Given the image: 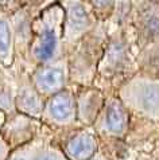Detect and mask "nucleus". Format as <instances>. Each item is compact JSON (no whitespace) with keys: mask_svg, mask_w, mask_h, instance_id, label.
<instances>
[{"mask_svg":"<svg viewBox=\"0 0 159 160\" xmlns=\"http://www.w3.org/2000/svg\"><path fill=\"white\" fill-rule=\"evenodd\" d=\"M136 73V50L130 28L108 24L107 43L93 86L103 90L105 96L116 94L117 89Z\"/></svg>","mask_w":159,"mask_h":160,"instance_id":"obj_1","label":"nucleus"},{"mask_svg":"<svg viewBox=\"0 0 159 160\" xmlns=\"http://www.w3.org/2000/svg\"><path fill=\"white\" fill-rule=\"evenodd\" d=\"M64 8L59 2H47L37 14L33 24L30 47V72L35 66L65 58Z\"/></svg>","mask_w":159,"mask_h":160,"instance_id":"obj_2","label":"nucleus"},{"mask_svg":"<svg viewBox=\"0 0 159 160\" xmlns=\"http://www.w3.org/2000/svg\"><path fill=\"white\" fill-rule=\"evenodd\" d=\"M116 96L130 112L132 125L159 128V78L136 73L117 89Z\"/></svg>","mask_w":159,"mask_h":160,"instance_id":"obj_3","label":"nucleus"},{"mask_svg":"<svg viewBox=\"0 0 159 160\" xmlns=\"http://www.w3.org/2000/svg\"><path fill=\"white\" fill-rule=\"evenodd\" d=\"M107 38L108 24L99 23L90 34L80 41L76 47L66 55L70 85L73 88L93 86L97 69L104 54Z\"/></svg>","mask_w":159,"mask_h":160,"instance_id":"obj_4","label":"nucleus"},{"mask_svg":"<svg viewBox=\"0 0 159 160\" xmlns=\"http://www.w3.org/2000/svg\"><path fill=\"white\" fill-rule=\"evenodd\" d=\"M92 128L107 148L126 143L131 131V114L116 94L107 96L104 108Z\"/></svg>","mask_w":159,"mask_h":160,"instance_id":"obj_5","label":"nucleus"},{"mask_svg":"<svg viewBox=\"0 0 159 160\" xmlns=\"http://www.w3.org/2000/svg\"><path fill=\"white\" fill-rule=\"evenodd\" d=\"M47 2H12L11 24L14 37L15 66L30 72V47L33 41V24L37 14Z\"/></svg>","mask_w":159,"mask_h":160,"instance_id":"obj_6","label":"nucleus"},{"mask_svg":"<svg viewBox=\"0 0 159 160\" xmlns=\"http://www.w3.org/2000/svg\"><path fill=\"white\" fill-rule=\"evenodd\" d=\"M64 8V50L65 55L76 47L88 34H90L97 26L95 12L89 2L81 0H64L59 2Z\"/></svg>","mask_w":159,"mask_h":160,"instance_id":"obj_7","label":"nucleus"},{"mask_svg":"<svg viewBox=\"0 0 159 160\" xmlns=\"http://www.w3.org/2000/svg\"><path fill=\"white\" fill-rule=\"evenodd\" d=\"M41 121L55 136L78 128L74 88L57 93L45 101Z\"/></svg>","mask_w":159,"mask_h":160,"instance_id":"obj_8","label":"nucleus"},{"mask_svg":"<svg viewBox=\"0 0 159 160\" xmlns=\"http://www.w3.org/2000/svg\"><path fill=\"white\" fill-rule=\"evenodd\" d=\"M130 32L138 52L159 39V2H134Z\"/></svg>","mask_w":159,"mask_h":160,"instance_id":"obj_9","label":"nucleus"},{"mask_svg":"<svg viewBox=\"0 0 159 160\" xmlns=\"http://www.w3.org/2000/svg\"><path fill=\"white\" fill-rule=\"evenodd\" d=\"M30 77L39 94L45 100L72 88L66 57L53 63L35 66L30 72Z\"/></svg>","mask_w":159,"mask_h":160,"instance_id":"obj_10","label":"nucleus"},{"mask_svg":"<svg viewBox=\"0 0 159 160\" xmlns=\"http://www.w3.org/2000/svg\"><path fill=\"white\" fill-rule=\"evenodd\" d=\"M69 160H89L100 149L101 141L92 127H78L64 135H54Z\"/></svg>","mask_w":159,"mask_h":160,"instance_id":"obj_11","label":"nucleus"},{"mask_svg":"<svg viewBox=\"0 0 159 160\" xmlns=\"http://www.w3.org/2000/svg\"><path fill=\"white\" fill-rule=\"evenodd\" d=\"M43 129H45V125L41 120L15 112L4 118L2 129H0V136L12 151L37 139Z\"/></svg>","mask_w":159,"mask_h":160,"instance_id":"obj_12","label":"nucleus"},{"mask_svg":"<svg viewBox=\"0 0 159 160\" xmlns=\"http://www.w3.org/2000/svg\"><path fill=\"white\" fill-rule=\"evenodd\" d=\"M15 81V109L16 112L41 120L45 98L39 94L30 77V72L24 68H12L8 70Z\"/></svg>","mask_w":159,"mask_h":160,"instance_id":"obj_13","label":"nucleus"},{"mask_svg":"<svg viewBox=\"0 0 159 160\" xmlns=\"http://www.w3.org/2000/svg\"><path fill=\"white\" fill-rule=\"evenodd\" d=\"M73 88V86H72ZM77 106V121L80 127H92L104 108L107 96L96 86L74 88Z\"/></svg>","mask_w":159,"mask_h":160,"instance_id":"obj_14","label":"nucleus"},{"mask_svg":"<svg viewBox=\"0 0 159 160\" xmlns=\"http://www.w3.org/2000/svg\"><path fill=\"white\" fill-rule=\"evenodd\" d=\"M12 2H0V69L11 70L15 66L14 37L11 24Z\"/></svg>","mask_w":159,"mask_h":160,"instance_id":"obj_15","label":"nucleus"},{"mask_svg":"<svg viewBox=\"0 0 159 160\" xmlns=\"http://www.w3.org/2000/svg\"><path fill=\"white\" fill-rule=\"evenodd\" d=\"M138 73L159 78V39L136 52Z\"/></svg>","mask_w":159,"mask_h":160,"instance_id":"obj_16","label":"nucleus"},{"mask_svg":"<svg viewBox=\"0 0 159 160\" xmlns=\"http://www.w3.org/2000/svg\"><path fill=\"white\" fill-rule=\"evenodd\" d=\"M51 135H53V132L45 127L43 132L37 139H34L30 143L19 147V148L12 149L10 155H8L7 160H37L42 148L45 147L46 141L51 137Z\"/></svg>","mask_w":159,"mask_h":160,"instance_id":"obj_17","label":"nucleus"},{"mask_svg":"<svg viewBox=\"0 0 159 160\" xmlns=\"http://www.w3.org/2000/svg\"><path fill=\"white\" fill-rule=\"evenodd\" d=\"M108 149L111 151L113 160H152L151 153H147V151H140L142 140L135 137H127L126 143Z\"/></svg>","mask_w":159,"mask_h":160,"instance_id":"obj_18","label":"nucleus"},{"mask_svg":"<svg viewBox=\"0 0 159 160\" xmlns=\"http://www.w3.org/2000/svg\"><path fill=\"white\" fill-rule=\"evenodd\" d=\"M15 81L10 72L0 69V112L3 114H12L15 109Z\"/></svg>","mask_w":159,"mask_h":160,"instance_id":"obj_19","label":"nucleus"},{"mask_svg":"<svg viewBox=\"0 0 159 160\" xmlns=\"http://www.w3.org/2000/svg\"><path fill=\"white\" fill-rule=\"evenodd\" d=\"M89 3L99 23H108L111 20L115 12V7H116V2H107V0L97 2V0H93V2Z\"/></svg>","mask_w":159,"mask_h":160,"instance_id":"obj_20","label":"nucleus"},{"mask_svg":"<svg viewBox=\"0 0 159 160\" xmlns=\"http://www.w3.org/2000/svg\"><path fill=\"white\" fill-rule=\"evenodd\" d=\"M37 160H69V159L65 156L62 148L57 143V140L54 139V133H53L50 139L46 141V144L42 148Z\"/></svg>","mask_w":159,"mask_h":160,"instance_id":"obj_21","label":"nucleus"},{"mask_svg":"<svg viewBox=\"0 0 159 160\" xmlns=\"http://www.w3.org/2000/svg\"><path fill=\"white\" fill-rule=\"evenodd\" d=\"M89 160H113V156H112L111 151H109L107 147H104L103 144H101L100 149L97 151V153Z\"/></svg>","mask_w":159,"mask_h":160,"instance_id":"obj_22","label":"nucleus"},{"mask_svg":"<svg viewBox=\"0 0 159 160\" xmlns=\"http://www.w3.org/2000/svg\"><path fill=\"white\" fill-rule=\"evenodd\" d=\"M10 152H11L10 147L7 145V143L2 139V136H0V160H7Z\"/></svg>","mask_w":159,"mask_h":160,"instance_id":"obj_23","label":"nucleus"},{"mask_svg":"<svg viewBox=\"0 0 159 160\" xmlns=\"http://www.w3.org/2000/svg\"><path fill=\"white\" fill-rule=\"evenodd\" d=\"M4 118H6V114H3L2 112H0V129H2V125L4 122Z\"/></svg>","mask_w":159,"mask_h":160,"instance_id":"obj_24","label":"nucleus"}]
</instances>
